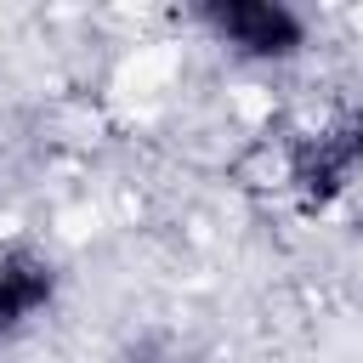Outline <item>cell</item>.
Returning a JSON list of instances; mask_svg holds the SVG:
<instances>
[{"instance_id": "1", "label": "cell", "mask_w": 363, "mask_h": 363, "mask_svg": "<svg viewBox=\"0 0 363 363\" xmlns=\"http://www.w3.org/2000/svg\"><path fill=\"white\" fill-rule=\"evenodd\" d=\"M199 23L210 28L216 45H227L244 62H289L306 51V23L289 6H267V0H238V6H210L199 11Z\"/></svg>"}]
</instances>
